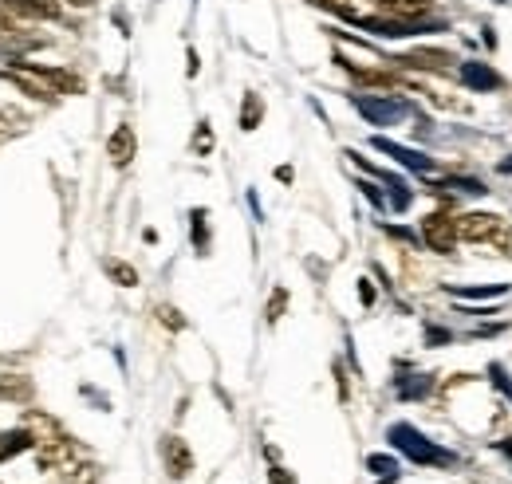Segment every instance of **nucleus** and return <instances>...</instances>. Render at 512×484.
<instances>
[{"instance_id":"1","label":"nucleus","mask_w":512,"mask_h":484,"mask_svg":"<svg viewBox=\"0 0 512 484\" xmlns=\"http://www.w3.org/2000/svg\"><path fill=\"white\" fill-rule=\"evenodd\" d=\"M4 75H8L24 95H32V99H48V103H56V99H64V95H79V91H83V83H79L71 71H60V67L12 63Z\"/></svg>"},{"instance_id":"2","label":"nucleus","mask_w":512,"mask_h":484,"mask_svg":"<svg viewBox=\"0 0 512 484\" xmlns=\"http://www.w3.org/2000/svg\"><path fill=\"white\" fill-rule=\"evenodd\" d=\"M457 237L465 244H489L497 252H512V221L497 213H465L457 217Z\"/></svg>"},{"instance_id":"3","label":"nucleus","mask_w":512,"mask_h":484,"mask_svg":"<svg viewBox=\"0 0 512 484\" xmlns=\"http://www.w3.org/2000/svg\"><path fill=\"white\" fill-rule=\"evenodd\" d=\"M36 465H40V473H48V477L75 481V477L83 473V449H79L71 437L48 441V445H36Z\"/></svg>"},{"instance_id":"4","label":"nucleus","mask_w":512,"mask_h":484,"mask_svg":"<svg viewBox=\"0 0 512 484\" xmlns=\"http://www.w3.org/2000/svg\"><path fill=\"white\" fill-rule=\"evenodd\" d=\"M422 241L430 244L438 256H453L457 252V217H449V213H430V217H422Z\"/></svg>"},{"instance_id":"5","label":"nucleus","mask_w":512,"mask_h":484,"mask_svg":"<svg viewBox=\"0 0 512 484\" xmlns=\"http://www.w3.org/2000/svg\"><path fill=\"white\" fill-rule=\"evenodd\" d=\"M371 8H375L383 20H394V24L410 28L414 20H422V16L434 8V0H371Z\"/></svg>"},{"instance_id":"6","label":"nucleus","mask_w":512,"mask_h":484,"mask_svg":"<svg viewBox=\"0 0 512 484\" xmlns=\"http://www.w3.org/2000/svg\"><path fill=\"white\" fill-rule=\"evenodd\" d=\"M162 457H166V469H170L174 481H182V477L193 473V453L182 437H166V441H162Z\"/></svg>"},{"instance_id":"7","label":"nucleus","mask_w":512,"mask_h":484,"mask_svg":"<svg viewBox=\"0 0 512 484\" xmlns=\"http://www.w3.org/2000/svg\"><path fill=\"white\" fill-rule=\"evenodd\" d=\"M134 154H138V138H134V130H130V126H119V130L107 138V158H111L115 166H130Z\"/></svg>"},{"instance_id":"8","label":"nucleus","mask_w":512,"mask_h":484,"mask_svg":"<svg viewBox=\"0 0 512 484\" xmlns=\"http://www.w3.org/2000/svg\"><path fill=\"white\" fill-rule=\"evenodd\" d=\"M398 63H410V67H434V71H446L449 63H453V56L449 52H434V48H422V52H410L406 60Z\"/></svg>"},{"instance_id":"9","label":"nucleus","mask_w":512,"mask_h":484,"mask_svg":"<svg viewBox=\"0 0 512 484\" xmlns=\"http://www.w3.org/2000/svg\"><path fill=\"white\" fill-rule=\"evenodd\" d=\"M28 445H36V441L28 437V429H16V433H0V461L16 457V453H20V449H28Z\"/></svg>"},{"instance_id":"10","label":"nucleus","mask_w":512,"mask_h":484,"mask_svg":"<svg viewBox=\"0 0 512 484\" xmlns=\"http://www.w3.org/2000/svg\"><path fill=\"white\" fill-rule=\"evenodd\" d=\"M107 272H111V276H115V280H119L123 288H134V284H138V272H134L130 264H119V260H107Z\"/></svg>"},{"instance_id":"11","label":"nucleus","mask_w":512,"mask_h":484,"mask_svg":"<svg viewBox=\"0 0 512 484\" xmlns=\"http://www.w3.org/2000/svg\"><path fill=\"white\" fill-rule=\"evenodd\" d=\"M260 111H264V107H260V99H256V95H249V107L241 111V126H245V130H256V122H260Z\"/></svg>"},{"instance_id":"12","label":"nucleus","mask_w":512,"mask_h":484,"mask_svg":"<svg viewBox=\"0 0 512 484\" xmlns=\"http://www.w3.org/2000/svg\"><path fill=\"white\" fill-rule=\"evenodd\" d=\"M284 303H288V292L280 288V292H276V296L268 300V323H276V319H280V311H284Z\"/></svg>"},{"instance_id":"13","label":"nucleus","mask_w":512,"mask_h":484,"mask_svg":"<svg viewBox=\"0 0 512 484\" xmlns=\"http://www.w3.org/2000/svg\"><path fill=\"white\" fill-rule=\"evenodd\" d=\"M158 315H162V323H166V327H182V319H178V311H174V307H158Z\"/></svg>"},{"instance_id":"14","label":"nucleus","mask_w":512,"mask_h":484,"mask_svg":"<svg viewBox=\"0 0 512 484\" xmlns=\"http://www.w3.org/2000/svg\"><path fill=\"white\" fill-rule=\"evenodd\" d=\"M320 4H327V8H339L343 16H355V4H351V0H320Z\"/></svg>"},{"instance_id":"15","label":"nucleus","mask_w":512,"mask_h":484,"mask_svg":"<svg viewBox=\"0 0 512 484\" xmlns=\"http://www.w3.org/2000/svg\"><path fill=\"white\" fill-rule=\"evenodd\" d=\"M209 146H213V142H209V130L201 126V130H197V138H193V150H209Z\"/></svg>"},{"instance_id":"16","label":"nucleus","mask_w":512,"mask_h":484,"mask_svg":"<svg viewBox=\"0 0 512 484\" xmlns=\"http://www.w3.org/2000/svg\"><path fill=\"white\" fill-rule=\"evenodd\" d=\"M8 134H12V119H8V115H0V146L8 142Z\"/></svg>"},{"instance_id":"17","label":"nucleus","mask_w":512,"mask_h":484,"mask_svg":"<svg viewBox=\"0 0 512 484\" xmlns=\"http://www.w3.org/2000/svg\"><path fill=\"white\" fill-rule=\"evenodd\" d=\"M272 484H296L292 477H284V469H272Z\"/></svg>"}]
</instances>
